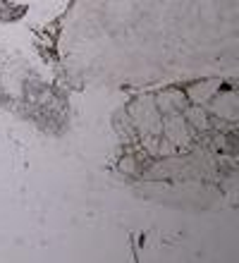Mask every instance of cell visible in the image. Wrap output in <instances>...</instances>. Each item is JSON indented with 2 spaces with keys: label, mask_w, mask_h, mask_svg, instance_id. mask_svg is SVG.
<instances>
[{
  "label": "cell",
  "mask_w": 239,
  "mask_h": 263,
  "mask_svg": "<svg viewBox=\"0 0 239 263\" xmlns=\"http://www.w3.org/2000/svg\"><path fill=\"white\" fill-rule=\"evenodd\" d=\"M187 118L194 120V125H196L198 129H206V127H208V118H206L204 108H191V110H187Z\"/></svg>",
  "instance_id": "obj_1"
}]
</instances>
